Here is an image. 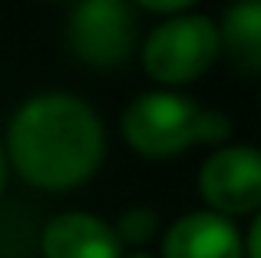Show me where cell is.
<instances>
[{"label":"cell","mask_w":261,"mask_h":258,"mask_svg":"<svg viewBox=\"0 0 261 258\" xmlns=\"http://www.w3.org/2000/svg\"><path fill=\"white\" fill-rule=\"evenodd\" d=\"M7 156L27 186L70 192L102 166L106 126L99 113L73 93H37L7 126Z\"/></svg>","instance_id":"cell-1"},{"label":"cell","mask_w":261,"mask_h":258,"mask_svg":"<svg viewBox=\"0 0 261 258\" xmlns=\"http://www.w3.org/2000/svg\"><path fill=\"white\" fill-rule=\"evenodd\" d=\"M208 106H198L178 90L139 93L119 116V133L126 146L142 159H175L192 146H205Z\"/></svg>","instance_id":"cell-2"},{"label":"cell","mask_w":261,"mask_h":258,"mask_svg":"<svg viewBox=\"0 0 261 258\" xmlns=\"http://www.w3.org/2000/svg\"><path fill=\"white\" fill-rule=\"evenodd\" d=\"M218 57H222L218 20L205 17V13L166 17L149 30L139 50L146 76L166 90L195 83L198 76H205L215 66Z\"/></svg>","instance_id":"cell-3"},{"label":"cell","mask_w":261,"mask_h":258,"mask_svg":"<svg viewBox=\"0 0 261 258\" xmlns=\"http://www.w3.org/2000/svg\"><path fill=\"white\" fill-rule=\"evenodd\" d=\"M133 0H80L70 13L66 40L76 60L96 70L122 66L136 50Z\"/></svg>","instance_id":"cell-4"},{"label":"cell","mask_w":261,"mask_h":258,"mask_svg":"<svg viewBox=\"0 0 261 258\" xmlns=\"http://www.w3.org/2000/svg\"><path fill=\"white\" fill-rule=\"evenodd\" d=\"M198 195L228 219L255 215L261 209V149L248 142L212 149L198 166Z\"/></svg>","instance_id":"cell-5"},{"label":"cell","mask_w":261,"mask_h":258,"mask_svg":"<svg viewBox=\"0 0 261 258\" xmlns=\"http://www.w3.org/2000/svg\"><path fill=\"white\" fill-rule=\"evenodd\" d=\"M162 258H245V232L215 209H195L166 228Z\"/></svg>","instance_id":"cell-6"},{"label":"cell","mask_w":261,"mask_h":258,"mask_svg":"<svg viewBox=\"0 0 261 258\" xmlns=\"http://www.w3.org/2000/svg\"><path fill=\"white\" fill-rule=\"evenodd\" d=\"M122 248L113 222L93 212H60L40 235L43 258H122Z\"/></svg>","instance_id":"cell-7"},{"label":"cell","mask_w":261,"mask_h":258,"mask_svg":"<svg viewBox=\"0 0 261 258\" xmlns=\"http://www.w3.org/2000/svg\"><path fill=\"white\" fill-rule=\"evenodd\" d=\"M222 57L242 76L261 73V0H231L218 17Z\"/></svg>","instance_id":"cell-8"},{"label":"cell","mask_w":261,"mask_h":258,"mask_svg":"<svg viewBox=\"0 0 261 258\" xmlns=\"http://www.w3.org/2000/svg\"><path fill=\"white\" fill-rule=\"evenodd\" d=\"M122 245H133L136 252L146 248L152 239H159V212L152 205H129L119 219L113 222Z\"/></svg>","instance_id":"cell-9"},{"label":"cell","mask_w":261,"mask_h":258,"mask_svg":"<svg viewBox=\"0 0 261 258\" xmlns=\"http://www.w3.org/2000/svg\"><path fill=\"white\" fill-rule=\"evenodd\" d=\"M133 4L149 13H159V17H175V13H189L198 0H133Z\"/></svg>","instance_id":"cell-10"},{"label":"cell","mask_w":261,"mask_h":258,"mask_svg":"<svg viewBox=\"0 0 261 258\" xmlns=\"http://www.w3.org/2000/svg\"><path fill=\"white\" fill-rule=\"evenodd\" d=\"M245 258H261V209L251 215V225L245 232Z\"/></svg>","instance_id":"cell-11"},{"label":"cell","mask_w":261,"mask_h":258,"mask_svg":"<svg viewBox=\"0 0 261 258\" xmlns=\"http://www.w3.org/2000/svg\"><path fill=\"white\" fill-rule=\"evenodd\" d=\"M7 169H10V156H7V142L0 139V192L7 186Z\"/></svg>","instance_id":"cell-12"},{"label":"cell","mask_w":261,"mask_h":258,"mask_svg":"<svg viewBox=\"0 0 261 258\" xmlns=\"http://www.w3.org/2000/svg\"><path fill=\"white\" fill-rule=\"evenodd\" d=\"M122 258H155V255H149V252H142V248H139V252H133V255H122Z\"/></svg>","instance_id":"cell-13"}]
</instances>
